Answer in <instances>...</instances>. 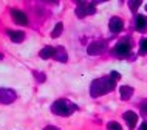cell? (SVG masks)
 <instances>
[{"label":"cell","mask_w":147,"mask_h":130,"mask_svg":"<svg viewBox=\"0 0 147 130\" xmlns=\"http://www.w3.org/2000/svg\"><path fill=\"white\" fill-rule=\"evenodd\" d=\"M115 87H116V81H113L110 76L101 77V79H96V81L91 82L90 94H91L93 98L102 96V94H107V93L113 92Z\"/></svg>","instance_id":"6da1fadb"},{"label":"cell","mask_w":147,"mask_h":130,"mask_svg":"<svg viewBox=\"0 0 147 130\" xmlns=\"http://www.w3.org/2000/svg\"><path fill=\"white\" fill-rule=\"evenodd\" d=\"M78 107L74 104H71L67 99H57L56 102H53L51 105V112L57 116H70Z\"/></svg>","instance_id":"7a4b0ae2"},{"label":"cell","mask_w":147,"mask_h":130,"mask_svg":"<svg viewBox=\"0 0 147 130\" xmlns=\"http://www.w3.org/2000/svg\"><path fill=\"white\" fill-rule=\"evenodd\" d=\"M96 13L94 3H87V2H78V8H76V14L79 19L85 17V15H91Z\"/></svg>","instance_id":"3957f363"},{"label":"cell","mask_w":147,"mask_h":130,"mask_svg":"<svg viewBox=\"0 0 147 130\" xmlns=\"http://www.w3.org/2000/svg\"><path fill=\"white\" fill-rule=\"evenodd\" d=\"M130 42L129 40H121L116 43V46H115V54H116L118 57H125L127 54L130 53Z\"/></svg>","instance_id":"277c9868"},{"label":"cell","mask_w":147,"mask_h":130,"mask_svg":"<svg viewBox=\"0 0 147 130\" xmlns=\"http://www.w3.org/2000/svg\"><path fill=\"white\" fill-rule=\"evenodd\" d=\"M17 94L14 90L11 88H0V102L2 104H11L13 101H16Z\"/></svg>","instance_id":"5b68a950"},{"label":"cell","mask_w":147,"mask_h":130,"mask_svg":"<svg viewBox=\"0 0 147 130\" xmlns=\"http://www.w3.org/2000/svg\"><path fill=\"white\" fill-rule=\"evenodd\" d=\"M105 48V42L102 40H96V42H91L88 46H87V53L90 56H96V54H101Z\"/></svg>","instance_id":"8992f818"},{"label":"cell","mask_w":147,"mask_h":130,"mask_svg":"<svg viewBox=\"0 0 147 130\" xmlns=\"http://www.w3.org/2000/svg\"><path fill=\"white\" fill-rule=\"evenodd\" d=\"M11 15H13V19L16 20V23L17 25H26L28 23V17H26V14L23 13V11L20 9H11Z\"/></svg>","instance_id":"52a82bcc"},{"label":"cell","mask_w":147,"mask_h":130,"mask_svg":"<svg viewBox=\"0 0 147 130\" xmlns=\"http://www.w3.org/2000/svg\"><path fill=\"white\" fill-rule=\"evenodd\" d=\"M109 28L113 34H118L122 31V28H124V23H122V20L119 17H112L109 22Z\"/></svg>","instance_id":"ba28073f"},{"label":"cell","mask_w":147,"mask_h":130,"mask_svg":"<svg viewBox=\"0 0 147 130\" xmlns=\"http://www.w3.org/2000/svg\"><path fill=\"white\" fill-rule=\"evenodd\" d=\"M124 119H125V123L127 125H129V129H135L136 127V123H138V115L135 112H125L124 113Z\"/></svg>","instance_id":"9c48e42d"},{"label":"cell","mask_w":147,"mask_h":130,"mask_svg":"<svg viewBox=\"0 0 147 130\" xmlns=\"http://www.w3.org/2000/svg\"><path fill=\"white\" fill-rule=\"evenodd\" d=\"M6 34L9 36V39L16 43H20L23 39H25V33L23 31H13V30H8Z\"/></svg>","instance_id":"30bf717a"},{"label":"cell","mask_w":147,"mask_h":130,"mask_svg":"<svg viewBox=\"0 0 147 130\" xmlns=\"http://www.w3.org/2000/svg\"><path fill=\"white\" fill-rule=\"evenodd\" d=\"M135 28L140 33H144L147 28V19L144 15H136V20H135Z\"/></svg>","instance_id":"8fae6325"},{"label":"cell","mask_w":147,"mask_h":130,"mask_svg":"<svg viewBox=\"0 0 147 130\" xmlns=\"http://www.w3.org/2000/svg\"><path fill=\"white\" fill-rule=\"evenodd\" d=\"M53 57L56 59V61H59V62H67V59H68L65 48H62V46H57V48H54V56H53Z\"/></svg>","instance_id":"7c38bea8"},{"label":"cell","mask_w":147,"mask_h":130,"mask_svg":"<svg viewBox=\"0 0 147 130\" xmlns=\"http://www.w3.org/2000/svg\"><path fill=\"white\" fill-rule=\"evenodd\" d=\"M119 93H121V99L129 101L130 98H132V94H133V88L129 87V85H122L121 90H119Z\"/></svg>","instance_id":"4fadbf2b"},{"label":"cell","mask_w":147,"mask_h":130,"mask_svg":"<svg viewBox=\"0 0 147 130\" xmlns=\"http://www.w3.org/2000/svg\"><path fill=\"white\" fill-rule=\"evenodd\" d=\"M54 56V48L53 46H45L42 51H40V57L42 59H50Z\"/></svg>","instance_id":"5bb4252c"},{"label":"cell","mask_w":147,"mask_h":130,"mask_svg":"<svg viewBox=\"0 0 147 130\" xmlns=\"http://www.w3.org/2000/svg\"><path fill=\"white\" fill-rule=\"evenodd\" d=\"M62 30H63V25H62V22H59L56 23V26H54V30H53V33H51V37H59L62 34Z\"/></svg>","instance_id":"9a60e30c"},{"label":"cell","mask_w":147,"mask_h":130,"mask_svg":"<svg viewBox=\"0 0 147 130\" xmlns=\"http://www.w3.org/2000/svg\"><path fill=\"white\" fill-rule=\"evenodd\" d=\"M129 6H130V9L135 13V11H136L138 8L141 6V2H140V0H130V2H129Z\"/></svg>","instance_id":"2e32d148"},{"label":"cell","mask_w":147,"mask_h":130,"mask_svg":"<svg viewBox=\"0 0 147 130\" xmlns=\"http://www.w3.org/2000/svg\"><path fill=\"white\" fill-rule=\"evenodd\" d=\"M140 54H147V39H142V40H141Z\"/></svg>","instance_id":"e0dca14e"},{"label":"cell","mask_w":147,"mask_h":130,"mask_svg":"<svg viewBox=\"0 0 147 130\" xmlns=\"http://www.w3.org/2000/svg\"><path fill=\"white\" fill-rule=\"evenodd\" d=\"M107 129H109V130H122L121 125H119L118 123H115V121H112V123L107 124Z\"/></svg>","instance_id":"ac0fdd59"},{"label":"cell","mask_w":147,"mask_h":130,"mask_svg":"<svg viewBox=\"0 0 147 130\" xmlns=\"http://www.w3.org/2000/svg\"><path fill=\"white\" fill-rule=\"evenodd\" d=\"M110 77H112L113 81H119V79H121V74H119L118 71H112V73H110Z\"/></svg>","instance_id":"d6986e66"},{"label":"cell","mask_w":147,"mask_h":130,"mask_svg":"<svg viewBox=\"0 0 147 130\" xmlns=\"http://www.w3.org/2000/svg\"><path fill=\"white\" fill-rule=\"evenodd\" d=\"M141 110H142V113H144V115H147V101H144L141 104Z\"/></svg>","instance_id":"ffe728a7"},{"label":"cell","mask_w":147,"mask_h":130,"mask_svg":"<svg viewBox=\"0 0 147 130\" xmlns=\"http://www.w3.org/2000/svg\"><path fill=\"white\" fill-rule=\"evenodd\" d=\"M138 130H147V123H142L141 125H140V129Z\"/></svg>","instance_id":"44dd1931"},{"label":"cell","mask_w":147,"mask_h":130,"mask_svg":"<svg viewBox=\"0 0 147 130\" xmlns=\"http://www.w3.org/2000/svg\"><path fill=\"white\" fill-rule=\"evenodd\" d=\"M43 130H59V129H57V127H53V125H51V127H45Z\"/></svg>","instance_id":"7402d4cb"},{"label":"cell","mask_w":147,"mask_h":130,"mask_svg":"<svg viewBox=\"0 0 147 130\" xmlns=\"http://www.w3.org/2000/svg\"><path fill=\"white\" fill-rule=\"evenodd\" d=\"M2 59H3V54H2V53H0V61H2Z\"/></svg>","instance_id":"603a6c76"},{"label":"cell","mask_w":147,"mask_h":130,"mask_svg":"<svg viewBox=\"0 0 147 130\" xmlns=\"http://www.w3.org/2000/svg\"><path fill=\"white\" fill-rule=\"evenodd\" d=\"M146 11H147V5H146Z\"/></svg>","instance_id":"cb8c5ba5"}]
</instances>
